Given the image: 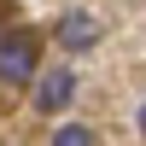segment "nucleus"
Returning a JSON list of instances; mask_svg holds the SVG:
<instances>
[{
  "label": "nucleus",
  "instance_id": "3",
  "mask_svg": "<svg viewBox=\"0 0 146 146\" xmlns=\"http://www.w3.org/2000/svg\"><path fill=\"white\" fill-rule=\"evenodd\" d=\"M94 41H100V18L94 12H64L58 18V47L64 53H88Z\"/></svg>",
  "mask_w": 146,
  "mask_h": 146
},
{
  "label": "nucleus",
  "instance_id": "5",
  "mask_svg": "<svg viewBox=\"0 0 146 146\" xmlns=\"http://www.w3.org/2000/svg\"><path fill=\"white\" fill-rule=\"evenodd\" d=\"M140 135H146V105H140Z\"/></svg>",
  "mask_w": 146,
  "mask_h": 146
},
{
  "label": "nucleus",
  "instance_id": "4",
  "mask_svg": "<svg viewBox=\"0 0 146 146\" xmlns=\"http://www.w3.org/2000/svg\"><path fill=\"white\" fill-rule=\"evenodd\" d=\"M53 146H94V135L70 123V129H58V135H53Z\"/></svg>",
  "mask_w": 146,
  "mask_h": 146
},
{
  "label": "nucleus",
  "instance_id": "2",
  "mask_svg": "<svg viewBox=\"0 0 146 146\" xmlns=\"http://www.w3.org/2000/svg\"><path fill=\"white\" fill-rule=\"evenodd\" d=\"M70 94H76L70 70H35V111H64Z\"/></svg>",
  "mask_w": 146,
  "mask_h": 146
},
{
  "label": "nucleus",
  "instance_id": "1",
  "mask_svg": "<svg viewBox=\"0 0 146 146\" xmlns=\"http://www.w3.org/2000/svg\"><path fill=\"white\" fill-rule=\"evenodd\" d=\"M35 70H41V53H35V41H29L23 29H6V35H0V82L23 88V82H35Z\"/></svg>",
  "mask_w": 146,
  "mask_h": 146
}]
</instances>
